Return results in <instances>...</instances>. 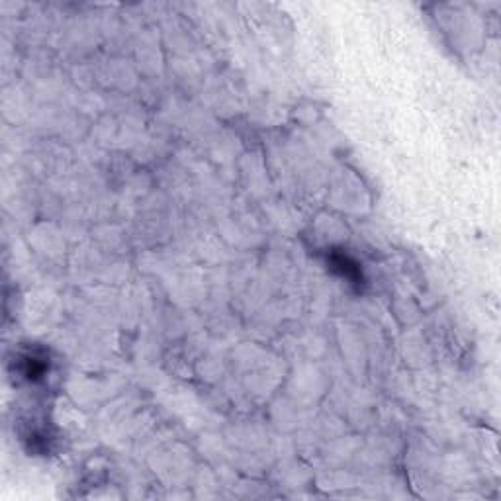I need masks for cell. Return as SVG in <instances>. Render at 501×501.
Returning <instances> with one entry per match:
<instances>
[{
	"label": "cell",
	"instance_id": "obj_1",
	"mask_svg": "<svg viewBox=\"0 0 501 501\" xmlns=\"http://www.w3.org/2000/svg\"><path fill=\"white\" fill-rule=\"evenodd\" d=\"M329 265H331L333 270H337L343 278H347L350 282L359 284V280L362 278L359 265L350 256L343 255V253H333L331 259H329Z\"/></svg>",
	"mask_w": 501,
	"mask_h": 501
}]
</instances>
